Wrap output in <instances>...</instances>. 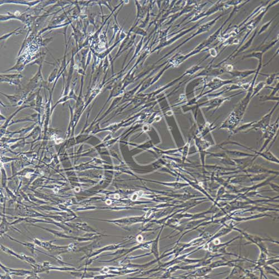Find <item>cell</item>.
I'll return each mask as SVG.
<instances>
[{
	"mask_svg": "<svg viewBox=\"0 0 279 279\" xmlns=\"http://www.w3.org/2000/svg\"><path fill=\"white\" fill-rule=\"evenodd\" d=\"M20 29H21V27H19V28L15 30V31H13V32H11L10 34H6V35L2 36V37H1V40H4V39H6L7 38H9V37H10V36H11V35H12V34H17V33H16V32H18V33H19V32H18L17 31H18L19 30H20Z\"/></svg>",
	"mask_w": 279,
	"mask_h": 279,
	"instance_id": "52a82bcc",
	"label": "cell"
},
{
	"mask_svg": "<svg viewBox=\"0 0 279 279\" xmlns=\"http://www.w3.org/2000/svg\"><path fill=\"white\" fill-rule=\"evenodd\" d=\"M270 185H271L272 188H273V189H274L277 192H279V186H277L276 184H270Z\"/></svg>",
	"mask_w": 279,
	"mask_h": 279,
	"instance_id": "ba28073f",
	"label": "cell"
},
{
	"mask_svg": "<svg viewBox=\"0 0 279 279\" xmlns=\"http://www.w3.org/2000/svg\"><path fill=\"white\" fill-rule=\"evenodd\" d=\"M264 270L266 272V273L268 274H271L272 275H275L279 277V272L277 271L274 268H272L271 265H264Z\"/></svg>",
	"mask_w": 279,
	"mask_h": 279,
	"instance_id": "5b68a950",
	"label": "cell"
},
{
	"mask_svg": "<svg viewBox=\"0 0 279 279\" xmlns=\"http://www.w3.org/2000/svg\"><path fill=\"white\" fill-rule=\"evenodd\" d=\"M246 171L247 172L251 173H255V174H261L262 173H274L273 171H270V170H266L265 169L263 168L262 167L260 166H253V167H249L248 169H246Z\"/></svg>",
	"mask_w": 279,
	"mask_h": 279,
	"instance_id": "7a4b0ae2",
	"label": "cell"
},
{
	"mask_svg": "<svg viewBox=\"0 0 279 279\" xmlns=\"http://www.w3.org/2000/svg\"><path fill=\"white\" fill-rule=\"evenodd\" d=\"M226 153L232 158H240V157H249V156H255V155H251L248 154H246L244 152H238V151H227Z\"/></svg>",
	"mask_w": 279,
	"mask_h": 279,
	"instance_id": "277c9868",
	"label": "cell"
},
{
	"mask_svg": "<svg viewBox=\"0 0 279 279\" xmlns=\"http://www.w3.org/2000/svg\"><path fill=\"white\" fill-rule=\"evenodd\" d=\"M1 76L4 77L8 78L9 79H20L23 77V75H21V74H1Z\"/></svg>",
	"mask_w": 279,
	"mask_h": 279,
	"instance_id": "8992f818",
	"label": "cell"
},
{
	"mask_svg": "<svg viewBox=\"0 0 279 279\" xmlns=\"http://www.w3.org/2000/svg\"><path fill=\"white\" fill-rule=\"evenodd\" d=\"M233 229L235 230V231H237L240 232L241 233L242 236L244 237L246 240L251 242V243L256 244L257 246L258 244H261V242H264V241H270V242H274V243L276 242L277 244H279V242L275 241L272 240L271 238H262V237H260L257 236H255V235H252L249 234L248 233L244 232V231H241L240 229L236 228L235 227Z\"/></svg>",
	"mask_w": 279,
	"mask_h": 279,
	"instance_id": "6da1fadb",
	"label": "cell"
},
{
	"mask_svg": "<svg viewBox=\"0 0 279 279\" xmlns=\"http://www.w3.org/2000/svg\"><path fill=\"white\" fill-rule=\"evenodd\" d=\"M243 269V268H242ZM241 268L237 266L233 268L232 271L231 272L230 275L227 277V279H231V278H234L236 279L238 277H240V275H242L243 273V270Z\"/></svg>",
	"mask_w": 279,
	"mask_h": 279,
	"instance_id": "3957f363",
	"label": "cell"
}]
</instances>
